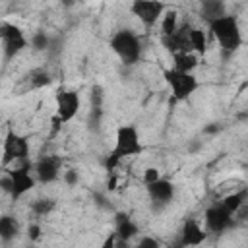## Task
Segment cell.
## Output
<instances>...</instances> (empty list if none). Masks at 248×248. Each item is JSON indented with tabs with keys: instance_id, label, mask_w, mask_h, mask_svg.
<instances>
[{
	"instance_id": "cell-1",
	"label": "cell",
	"mask_w": 248,
	"mask_h": 248,
	"mask_svg": "<svg viewBox=\"0 0 248 248\" xmlns=\"http://www.w3.org/2000/svg\"><path fill=\"white\" fill-rule=\"evenodd\" d=\"M143 149L145 147H143V141H141V136H140L138 126H134V124H120L116 128V134H114V145H112L110 153L105 159L107 172L112 174L114 169L124 159L140 157L143 153Z\"/></svg>"
},
{
	"instance_id": "cell-2",
	"label": "cell",
	"mask_w": 248,
	"mask_h": 248,
	"mask_svg": "<svg viewBox=\"0 0 248 248\" xmlns=\"http://www.w3.org/2000/svg\"><path fill=\"white\" fill-rule=\"evenodd\" d=\"M207 31L217 41L223 56H232L234 52L240 50V46L244 43L242 27L234 14H227L223 17H217L215 21L207 23Z\"/></svg>"
},
{
	"instance_id": "cell-3",
	"label": "cell",
	"mask_w": 248,
	"mask_h": 248,
	"mask_svg": "<svg viewBox=\"0 0 248 248\" xmlns=\"http://www.w3.org/2000/svg\"><path fill=\"white\" fill-rule=\"evenodd\" d=\"M108 46L124 66L138 64L143 54L141 39L132 29H116L108 39Z\"/></svg>"
},
{
	"instance_id": "cell-4",
	"label": "cell",
	"mask_w": 248,
	"mask_h": 248,
	"mask_svg": "<svg viewBox=\"0 0 248 248\" xmlns=\"http://www.w3.org/2000/svg\"><path fill=\"white\" fill-rule=\"evenodd\" d=\"M163 79H165V83L170 91L172 101H176V103L188 101L200 89V79L196 78V74L178 72L174 68H165L163 70Z\"/></svg>"
},
{
	"instance_id": "cell-5",
	"label": "cell",
	"mask_w": 248,
	"mask_h": 248,
	"mask_svg": "<svg viewBox=\"0 0 248 248\" xmlns=\"http://www.w3.org/2000/svg\"><path fill=\"white\" fill-rule=\"evenodd\" d=\"M31 155V145H29V138L16 132V130H8L4 136V143H2V167L8 169L10 163H25L29 161Z\"/></svg>"
},
{
	"instance_id": "cell-6",
	"label": "cell",
	"mask_w": 248,
	"mask_h": 248,
	"mask_svg": "<svg viewBox=\"0 0 248 248\" xmlns=\"http://www.w3.org/2000/svg\"><path fill=\"white\" fill-rule=\"evenodd\" d=\"M4 172L8 174L10 182H12V192H10V198L14 202L21 200L23 196H27L39 182L33 174V163L31 161H25V163H19L16 165L14 169H4Z\"/></svg>"
},
{
	"instance_id": "cell-7",
	"label": "cell",
	"mask_w": 248,
	"mask_h": 248,
	"mask_svg": "<svg viewBox=\"0 0 248 248\" xmlns=\"http://www.w3.org/2000/svg\"><path fill=\"white\" fill-rule=\"evenodd\" d=\"M0 39H2V52L4 60H12L17 54H21L29 46V39L23 33V29L16 23L2 21L0 23Z\"/></svg>"
},
{
	"instance_id": "cell-8",
	"label": "cell",
	"mask_w": 248,
	"mask_h": 248,
	"mask_svg": "<svg viewBox=\"0 0 248 248\" xmlns=\"http://www.w3.org/2000/svg\"><path fill=\"white\" fill-rule=\"evenodd\" d=\"M54 103H56V116H54V120L60 126L70 124L78 116V112L81 108V97H79V93L76 89L60 87L56 91V95H54Z\"/></svg>"
},
{
	"instance_id": "cell-9",
	"label": "cell",
	"mask_w": 248,
	"mask_h": 248,
	"mask_svg": "<svg viewBox=\"0 0 248 248\" xmlns=\"http://www.w3.org/2000/svg\"><path fill=\"white\" fill-rule=\"evenodd\" d=\"M145 192L149 196V202H151V211L153 213H159L163 211L165 207H169L174 198H176V186L170 178L167 176H161L159 180L151 182L145 186Z\"/></svg>"
},
{
	"instance_id": "cell-10",
	"label": "cell",
	"mask_w": 248,
	"mask_h": 248,
	"mask_svg": "<svg viewBox=\"0 0 248 248\" xmlns=\"http://www.w3.org/2000/svg\"><path fill=\"white\" fill-rule=\"evenodd\" d=\"M130 12L143 23V27L151 29L167 14V4L159 0H134L130 4Z\"/></svg>"
},
{
	"instance_id": "cell-11",
	"label": "cell",
	"mask_w": 248,
	"mask_h": 248,
	"mask_svg": "<svg viewBox=\"0 0 248 248\" xmlns=\"http://www.w3.org/2000/svg\"><path fill=\"white\" fill-rule=\"evenodd\" d=\"M232 225H234V215L227 207H223L219 202L211 203L203 211V227L209 234H223Z\"/></svg>"
},
{
	"instance_id": "cell-12",
	"label": "cell",
	"mask_w": 248,
	"mask_h": 248,
	"mask_svg": "<svg viewBox=\"0 0 248 248\" xmlns=\"http://www.w3.org/2000/svg\"><path fill=\"white\" fill-rule=\"evenodd\" d=\"M62 167H64V159L60 155H43L33 163V174L37 178L39 184H52L62 176Z\"/></svg>"
},
{
	"instance_id": "cell-13",
	"label": "cell",
	"mask_w": 248,
	"mask_h": 248,
	"mask_svg": "<svg viewBox=\"0 0 248 248\" xmlns=\"http://www.w3.org/2000/svg\"><path fill=\"white\" fill-rule=\"evenodd\" d=\"M207 238H209V232L205 231V227H202L198 219L188 217L184 219L180 232H178V248H198Z\"/></svg>"
},
{
	"instance_id": "cell-14",
	"label": "cell",
	"mask_w": 248,
	"mask_h": 248,
	"mask_svg": "<svg viewBox=\"0 0 248 248\" xmlns=\"http://www.w3.org/2000/svg\"><path fill=\"white\" fill-rule=\"evenodd\" d=\"M190 29H192L190 23H180V27L174 35L161 37V45L165 46V50H169L172 56L178 54V52H192V48H190Z\"/></svg>"
},
{
	"instance_id": "cell-15",
	"label": "cell",
	"mask_w": 248,
	"mask_h": 248,
	"mask_svg": "<svg viewBox=\"0 0 248 248\" xmlns=\"http://www.w3.org/2000/svg\"><path fill=\"white\" fill-rule=\"evenodd\" d=\"M114 234L118 240L130 242L132 238L140 234V225L128 211H116L114 213Z\"/></svg>"
},
{
	"instance_id": "cell-16",
	"label": "cell",
	"mask_w": 248,
	"mask_h": 248,
	"mask_svg": "<svg viewBox=\"0 0 248 248\" xmlns=\"http://www.w3.org/2000/svg\"><path fill=\"white\" fill-rule=\"evenodd\" d=\"M19 232H21V223L14 215L4 213L0 217V240L4 244H10L12 240H16L19 236Z\"/></svg>"
},
{
	"instance_id": "cell-17",
	"label": "cell",
	"mask_w": 248,
	"mask_h": 248,
	"mask_svg": "<svg viewBox=\"0 0 248 248\" xmlns=\"http://www.w3.org/2000/svg\"><path fill=\"white\" fill-rule=\"evenodd\" d=\"M227 4L221 2V0H203L200 4V17L205 21V23H211L215 21L217 17H223L227 16Z\"/></svg>"
},
{
	"instance_id": "cell-18",
	"label": "cell",
	"mask_w": 248,
	"mask_h": 248,
	"mask_svg": "<svg viewBox=\"0 0 248 248\" xmlns=\"http://www.w3.org/2000/svg\"><path fill=\"white\" fill-rule=\"evenodd\" d=\"M190 48L196 56H205L207 54L209 37H207V31L203 27L192 25V29H190Z\"/></svg>"
},
{
	"instance_id": "cell-19",
	"label": "cell",
	"mask_w": 248,
	"mask_h": 248,
	"mask_svg": "<svg viewBox=\"0 0 248 248\" xmlns=\"http://www.w3.org/2000/svg\"><path fill=\"white\" fill-rule=\"evenodd\" d=\"M246 198H248V188H238V190H232V192L225 194L219 203H221L223 207H227V209L234 215V213L246 203Z\"/></svg>"
},
{
	"instance_id": "cell-20",
	"label": "cell",
	"mask_w": 248,
	"mask_h": 248,
	"mask_svg": "<svg viewBox=\"0 0 248 248\" xmlns=\"http://www.w3.org/2000/svg\"><path fill=\"white\" fill-rule=\"evenodd\" d=\"M198 58H200V56H196L194 52H178V54L172 56V66H170V68H174V70H178V72L194 74V70H196L198 64H200Z\"/></svg>"
},
{
	"instance_id": "cell-21",
	"label": "cell",
	"mask_w": 248,
	"mask_h": 248,
	"mask_svg": "<svg viewBox=\"0 0 248 248\" xmlns=\"http://www.w3.org/2000/svg\"><path fill=\"white\" fill-rule=\"evenodd\" d=\"M52 43H54V37L52 35H48L43 29H37L31 35V39H29V48L35 50V52H48L50 46H52Z\"/></svg>"
},
{
	"instance_id": "cell-22",
	"label": "cell",
	"mask_w": 248,
	"mask_h": 248,
	"mask_svg": "<svg viewBox=\"0 0 248 248\" xmlns=\"http://www.w3.org/2000/svg\"><path fill=\"white\" fill-rule=\"evenodd\" d=\"M27 78H29V87L31 89H43V87H48L52 83V74L43 66L33 68Z\"/></svg>"
},
{
	"instance_id": "cell-23",
	"label": "cell",
	"mask_w": 248,
	"mask_h": 248,
	"mask_svg": "<svg viewBox=\"0 0 248 248\" xmlns=\"http://www.w3.org/2000/svg\"><path fill=\"white\" fill-rule=\"evenodd\" d=\"M29 209L37 217H46L56 209V200L54 198H46V196L45 198H37V200H33L29 203Z\"/></svg>"
},
{
	"instance_id": "cell-24",
	"label": "cell",
	"mask_w": 248,
	"mask_h": 248,
	"mask_svg": "<svg viewBox=\"0 0 248 248\" xmlns=\"http://www.w3.org/2000/svg\"><path fill=\"white\" fill-rule=\"evenodd\" d=\"M180 23H178V14L174 10H169L163 19H161V37H169V35H174L178 31Z\"/></svg>"
},
{
	"instance_id": "cell-25",
	"label": "cell",
	"mask_w": 248,
	"mask_h": 248,
	"mask_svg": "<svg viewBox=\"0 0 248 248\" xmlns=\"http://www.w3.org/2000/svg\"><path fill=\"white\" fill-rule=\"evenodd\" d=\"M89 99H91V108H93L95 112H101L103 99H105V95H103V87H101V85H93L91 91H89Z\"/></svg>"
},
{
	"instance_id": "cell-26",
	"label": "cell",
	"mask_w": 248,
	"mask_h": 248,
	"mask_svg": "<svg viewBox=\"0 0 248 248\" xmlns=\"http://www.w3.org/2000/svg\"><path fill=\"white\" fill-rule=\"evenodd\" d=\"M134 248H161V242L151 234H141Z\"/></svg>"
},
{
	"instance_id": "cell-27",
	"label": "cell",
	"mask_w": 248,
	"mask_h": 248,
	"mask_svg": "<svg viewBox=\"0 0 248 248\" xmlns=\"http://www.w3.org/2000/svg\"><path fill=\"white\" fill-rule=\"evenodd\" d=\"M62 180H64L66 186H78V182H79V172H78V169H66V170L62 172Z\"/></svg>"
},
{
	"instance_id": "cell-28",
	"label": "cell",
	"mask_w": 248,
	"mask_h": 248,
	"mask_svg": "<svg viewBox=\"0 0 248 248\" xmlns=\"http://www.w3.org/2000/svg\"><path fill=\"white\" fill-rule=\"evenodd\" d=\"M159 178H161V172H159L157 167H147V169L143 170V184H145V186L151 184V182H155V180H159Z\"/></svg>"
},
{
	"instance_id": "cell-29",
	"label": "cell",
	"mask_w": 248,
	"mask_h": 248,
	"mask_svg": "<svg viewBox=\"0 0 248 248\" xmlns=\"http://www.w3.org/2000/svg\"><path fill=\"white\" fill-rule=\"evenodd\" d=\"M27 238L31 242H37L41 238V225L39 223H29L27 225Z\"/></svg>"
},
{
	"instance_id": "cell-30",
	"label": "cell",
	"mask_w": 248,
	"mask_h": 248,
	"mask_svg": "<svg viewBox=\"0 0 248 248\" xmlns=\"http://www.w3.org/2000/svg\"><path fill=\"white\" fill-rule=\"evenodd\" d=\"M101 248H118V238H116L114 231H112V232H108V234L105 236V240H103Z\"/></svg>"
},
{
	"instance_id": "cell-31",
	"label": "cell",
	"mask_w": 248,
	"mask_h": 248,
	"mask_svg": "<svg viewBox=\"0 0 248 248\" xmlns=\"http://www.w3.org/2000/svg\"><path fill=\"white\" fill-rule=\"evenodd\" d=\"M202 132H203V134H207V136H215V134H219V132H221V126H217V124L213 122V124L205 126Z\"/></svg>"
},
{
	"instance_id": "cell-32",
	"label": "cell",
	"mask_w": 248,
	"mask_h": 248,
	"mask_svg": "<svg viewBox=\"0 0 248 248\" xmlns=\"http://www.w3.org/2000/svg\"><path fill=\"white\" fill-rule=\"evenodd\" d=\"M202 145H203L202 140H192L190 145H188V151H190V153H198V151L202 149Z\"/></svg>"
}]
</instances>
